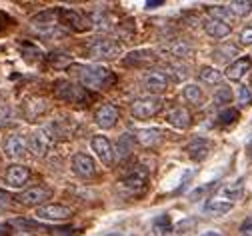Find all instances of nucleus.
I'll return each mask as SVG.
<instances>
[{"mask_svg":"<svg viewBox=\"0 0 252 236\" xmlns=\"http://www.w3.org/2000/svg\"><path fill=\"white\" fill-rule=\"evenodd\" d=\"M228 10L232 12V16H246L252 12V2H230Z\"/></svg>","mask_w":252,"mask_h":236,"instance_id":"473e14b6","label":"nucleus"},{"mask_svg":"<svg viewBox=\"0 0 252 236\" xmlns=\"http://www.w3.org/2000/svg\"><path fill=\"white\" fill-rule=\"evenodd\" d=\"M8 116H10L8 104H6V102H0V124H4V122L8 120Z\"/></svg>","mask_w":252,"mask_h":236,"instance_id":"ea45409f","label":"nucleus"},{"mask_svg":"<svg viewBox=\"0 0 252 236\" xmlns=\"http://www.w3.org/2000/svg\"><path fill=\"white\" fill-rule=\"evenodd\" d=\"M202 236H222V234H220V232H216V230H210V232H204Z\"/></svg>","mask_w":252,"mask_h":236,"instance_id":"c03bdc74","label":"nucleus"},{"mask_svg":"<svg viewBox=\"0 0 252 236\" xmlns=\"http://www.w3.org/2000/svg\"><path fill=\"white\" fill-rule=\"evenodd\" d=\"M118 52H120V44L108 36L92 38L86 44V54L92 60H112L114 56H118Z\"/></svg>","mask_w":252,"mask_h":236,"instance_id":"7ed1b4c3","label":"nucleus"},{"mask_svg":"<svg viewBox=\"0 0 252 236\" xmlns=\"http://www.w3.org/2000/svg\"><path fill=\"white\" fill-rule=\"evenodd\" d=\"M56 14L58 10H48V12H40L38 16L32 18V26L40 32V34H52L56 28Z\"/></svg>","mask_w":252,"mask_h":236,"instance_id":"2eb2a0df","label":"nucleus"},{"mask_svg":"<svg viewBox=\"0 0 252 236\" xmlns=\"http://www.w3.org/2000/svg\"><path fill=\"white\" fill-rule=\"evenodd\" d=\"M218 120H220V124H232L234 120H238V110L236 108H226V110L220 112Z\"/></svg>","mask_w":252,"mask_h":236,"instance_id":"f704fd0d","label":"nucleus"},{"mask_svg":"<svg viewBox=\"0 0 252 236\" xmlns=\"http://www.w3.org/2000/svg\"><path fill=\"white\" fill-rule=\"evenodd\" d=\"M74 74L78 82H82L86 88H92V90H100L106 84L114 82V74L102 64H76Z\"/></svg>","mask_w":252,"mask_h":236,"instance_id":"f257e3e1","label":"nucleus"},{"mask_svg":"<svg viewBox=\"0 0 252 236\" xmlns=\"http://www.w3.org/2000/svg\"><path fill=\"white\" fill-rule=\"evenodd\" d=\"M160 140V130L158 128H144L138 132V142L142 146H154Z\"/></svg>","mask_w":252,"mask_h":236,"instance_id":"bb28decb","label":"nucleus"},{"mask_svg":"<svg viewBox=\"0 0 252 236\" xmlns=\"http://www.w3.org/2000/svg\"><path fill=\"white\" fill-rule=\"evenodd\" d=\"M248 156H250V158H252V140H250V142H248Z\"/></svg>","mask_w":252,"mask_h":236,"instance_id":"a18cd8bd","label":"nucleus"},{"mask_svg":"<svg viewBox=\"0 0 252 236\" xmlns=\"http://www.w3.org/2000/svg\"><path fill=\"white\" fill-rule=\"evenodd\" d=\"M70 214H72V210L62 204H46L36 210V216L40 220H66V218H70Z\"/></svg>","mask_w":252,"mask_h":236,"instance_id":"f8f14e48","label":"nucleus"},{"mask_svg":"<svg viewBox=\"0 0 252 236\" xmlns=\"http://www.w3.org/2000/svg\"><path fill=\"white\" fill-rule=\"evenodd\" d=\"M198 80L206 86H218L222 82V72L216 70L214 66H204V68L198 72Z\"/></svg>","mask_w":252,"mask_h":236,"instance_id":"4be33fe9","label":"nucleus"},{"mask_svg":"<svg viewBox=\"0 0 252 236\" xmlns=\"http://www.w3.org/2000/svg\"><path fill=\"white\" fill-rule=\"evenodd\" d=\"M240 234H242V236H252V216H248V218L240 224Z\"/></svg>","mask_w":252,"mask_h":236,"instance_id":"58836bf2","label":"nucleus"},{"mask_svg":"<svg viewBox=\"0 0 252 236\" xmlns=\"http://www.w3.org/2000/svg\"><path fill=\"white\" fill-rule=\"evenodd\" d=\"M202 26H204V30H206V34H210L212 38H226V36L230 34V30H232L230 24L218 20V18H212V16H208V18L202 22Z\"/></svg>","mask_w":252,"mask_h":236,"instance_id":"f3484780","label":"nucleus"},{"mask_svg":"<svg viewBox=\"0 0 252 236\" xmlns=\"http://www.w3.org/2000/svg\"><path fill=\"white\" fill-rule=\"evenodd\" d=\"M186 154L190 156V160H194V162H202V160H206L208 154H210V142H208L206 138L196 136V138H192L190 142H188Z\"/></svg>","mask_w":252,"mask_h":236,"instance_id":"ddd939ff","label":"nucleus"},{"mask_svg":"<svg viewBox=\"0 0 252 236\" xmlns=\"http://www.w3.org/2000/svg\"><path fill=\"white\" fill-rule=\"evenodd\" d=\"M162 52L168 54V56H172V58H188V56H192V48L188 46L186 42H182V40L170 42L168 46L162 48Z\"/></svg>","mask_w":252,"mask_h":236,"instance_id":"412c9836","label":"nucleus"},{"mask_svg":"<svg viewBox=\"0 0 252 236\" xmlns=\"http://www.w3.org/2000/svg\"><path fill=\"white\" fill-rule=\"evenodd\" d=\"M146 180H148V170H146V166L136 164L132 170L118 182V190H120V194L126 196V198L138 196V194L144 190Z\"/></svg>","mask_w":252,"mask_h":236,"instance_id":"f03ea898","label":"nucleus"},{"mask_svg":"<svg viewBox=\"0 0 252 236\" xmlns=\"http://www.w3.org/2000/svg\"><path fill=\"white\" fill-rule=\"evenodd\" d=\"M114 152H116L118 160L126 158V156L132 152V136H130V134H120V138H118V142H116Z\"/></svg>","mask_w":252,"mask_h":236,"instance_id":"a878e982","label":"nucleus"},{"mask_svg":"<svg viewBox=\"0 0 252 236\" xmlns=\"http://www.w3.org/2000/svg\"><path fill=\"white\" fill-rule=\"evenodd\" d=\"M240 42L242 44H252V24H248V26H244L242 28V32H240Z\"/></svg>","mask_w":252,"mask_h":236,"instance_id":"e433bc0d","label":"nucleus"},{"mask_svg":"<svg viewBox=\"0 0 252 236\" xmlns=\"http://www.w3.org/2000/svg\"><path fill=\"white\" fill-rule=\"evenodd\" d=\"M152 228H154L156 234H160V236L170 234V232H172V220H170V216H168V214H160L158 218L154 220Z\"/></svg>","mask_w":252,"mask_h":236,"instance_id":"c756f323","label":"nucleus"},{"mask_svg":"<svg viewBox=\"0 0 252 236\" xmlns=\"http://www.w3.org/2000/svg\"><path fill=\"white\" fill-rule=\"evenodd\" d=\"M26 148H28V142L24 140L22 134H18V132L10 134V136L6 138V142H4V152L10 158H22L26 154Z\"/></svg>","mask_w":252,"mask_h":236,"instance_id":"4468645a","label":"nucleus"},{"mask_svg":"<svg viewBox=\"0 0 252 236\" xmlns=\"http://www.w3.org/2000/svg\"><path fill=\"white\" fill-rule=\"evenodd\" d=\"M210 16L222 20V22H226V24H230V20L234 18L232 12L228 10V6H212V8H210Z\"/></svg>","mask_w":252,"mask_h":236,"instance_id":"2f4dec72","label":"nucleus"},{"mask_svg":"<svg viewBox=\"0 0 252 236\" xmlns=\"http://www.w3.org/2000/svg\"><path fill=\"white\" fill-rule=\"evenodd\" d=\"M28 148L34 156H44L50 148V136L44 128H36L28 138Z\"/></svg>","mask_w":252,"mask_h":236,"instance_id":"1a4fd4ad","label":"nucleus"},{"mask_svg":"<svg viewBox=\"0 0 252 236\" xmlns=\"http://www.w3.org/2000/svg\"><path fill=\"white\" fill-rule=\"evenodd\" d=\"M54 94H56V98L64 100L68 104H86L88 102V92L70 80H56Z\"/></svg>","mask_w":252,"mask_h":236,"instance_id":"20e7f679","label":"nucleus"},{"mask_svg":"<svg viewBox=\"0 0 252 236\" xmlns=\"http://www.w3.org/2000/svg\"><path fill=\"white\" fill-rule=\"evenodd\" d=\"M144 84L150 92L154 94H158V92H164L168 88V76L164 72H158V70H154V72H148L146 78H144Z\"/></svg>","mask_w":252,"mask_h":236,"instance_id":"6ab92c4d","label":"nucleus"},{"mask_svg":"<svg viewBox=\"0 0 252 236\" xmlns=\"http://www.w3.org/2000/svg\"><path fill=\"white\" fill-rule=\"evenodd\" d=\"M90 146H92L94 152H96V156L102 160V164L110 166L114 162V146L110 144V140L106 136H102V134H96V136L92 138Z\"/></svg>","mask_w":252,"mask_h":236,"instance_id":"6e6552de","label":"nucleus"},{"mask_svg":"<svg viewBox=\"0 0 252 236\" xmlns=\"http://www.w3.org/2000/svg\"><path fill=\"white\" fill-rule=\"evenodd\" d=\"M250 102H252V92H250V88H248L246 84L238 86V104L246 106V104H250Z\"/></svg>","mask_w":252,"mask_h":236,"instance_id":"c9c22d12","label":"nucleus"},{"mask_svg":"<svg viewBox=\"0 0 252 236\" xmlns=\"http://www.w3.org/2000/svg\"><path fill=\"white\" fill-rule=\"evenodd\" d=\"M0 236H8V226L6 224H0Z\"/></svg>","mask_w":252,"mask_h":236,"instance_id":"37998d69","label":"nucleus"},{"mask_svg":"<svg viewBox=\"0 0 252 236\" xmlns=\"http://www.w3.org/2000/svg\"><path fill=\"white\" fill-rule=\"evenodd\" d=\"M162 108V100L156 98V96H146V98H138L132 102L130 106V112L134 118L138 120H146V118H152L160 112Z\"/></svg>","mask_w":252,"mask_h":236,"instance_id":"39448f33","label":"nucleus"},{"mask_svg":"<svg viewBox=\"0 0 252 236\" xmlns=\"http://www.w3.org/2000/svg\"><path fill=\"white\" fill-rule=\"evenodd\" d=\"M250 64H252V60L248 58V56H244V58H238V60H234L232 64H228V68H226V78L228 80H234V82H238L248 70H250Z\"/></svg>","mask_w":252,"mask_h":236,"instance_id":"a211bd4d","label":"nucleus"},{"mask_svg":"<svg viewBox=\"0 0 252 236\" xmlns=\"http://www.w3.org/2000/svg\"><path fill=\"white\" fill-rule=\"evenodd\" d=\"M184 98L188 100L190 104H200L202 102V88L198 84H186L182 90Z\"/></svg>","mask_w":252,"mask_h":236,"instance_id":"c85d7f7f","label":"nucleus"},{"mask_svg":"<svg viewBox=\"0 0 252 236\" xmlns=\"http://www.w3.org/2000/svg\"><path fill=\"white\" fill-rule=\"evenodd\" d=\"M214 60L218 62H228L232 60L234 56H238V46L236 44H222V46H218L214 52H212Z\"/></svg>","mask_w":252,"mask_h":236,"instance_id":"393cba45","label":"nucleus"},{"mask_svg":"<svg viewBox=\"0 0 252 236\" xmlns=\"http://www.w3.org/2000/svg\"><path fill=\"white\" fill-rule=\"evenodd\" d=\"M116 120H118V108H116L114 104H110V102L102 104V106L96 110V114H94V122H96L102 130L112 128V126L116 124Z\"/></svg>","mask_w":252,"mask_h":236,"instance_id":"9d476101","label":"nucleus"},{"mask_svg":"<svg viewBox=\"0 0 252 236\" xmlns=\"http://www.w3.org/2000/svg\"><path fill=\"white\" fill-rule=\"evenodd\" d=\"M230 100H232V90H230V86H226V84L218 86V90L214 92V104H216V106H224V104H230Z\"/></svg>","mask_w":252,"mask_h":236,"instance_id":"7c9ffc66","label":"nucleus"},{"mask_svg":"<svg viewBox=\"0 0 252 236\" xmlns=\"http://www.w3.org/2000/svg\"><path fill=\"white\" fill-rule=\"evenodd\" d=\"M70 168H72V172L80 178H90V176L96 174V164H94V160L88 154H82V152L72 156Z\"/></svg>","mask_w":252,"mask_h":236,"instance_id":"0eeeda50","label":"nucleus"},{"mask_svg":"<svg viewBox=\"0 0 252 236\" xmlns=\"http://www.w3.org/2000/svg\"><path fill=\"white\" fill-rule=\"evenodd\" d=\"M58 14H60V20L64 22L66 26H70L72 30L82 32V30H86V28L90 26L88 20H86V16H84L82 12H78V10H72V8H60Z\"/></svg>","mask_w":252,"mask_h":236,"instance_id":"9b49d317","label":"nucleus"},{"mask_svg":"<svg viewBox=\"0 0 252 236\" xmlns=\"http://www.w3.org/2000/svg\"><path fill=\"white\" fill-rule=\"evenodd\" d=\"M50 196H52V190H50V188L34 186V188H28V190L20 192L16 200L20 202L22 206H40L42 202H46Z\"/></svg>","mask_w":252,"mask_h":236,"instance_id":"423d86ee","label":"nucleus"},{"mask_svg":"<svg viewBox=\"0 0 252 236\" xmlns=\"http://www.w3.org/2000/svg\"><path fill=\"white\" fill-rule=\"evenodd\" d=\"M242 194V180H236V182H230V184H224L222 188H220L218 192V198H222L226 202H232L234 204V200H238Z\"/></svg>","mask_w":252,"mask_h":236,"instance_id":"5701e85b","label":"nucleus"},{"mask_svg":"<svg viewBox=\"0 0 252 236\" xmlns=\"http://www.w3.org/2000/svg\"><path fill=\"white\" fill-rule=\"evenodd\" d=\"M108 236H120V234H108Z\"/></svg>","mask_w":252,"mask_h":236,"instance_id":"49530a36","label":"nucleus"},{"mask_svg":"<svg viewBox=\"0 0 252 236\" xmlns=\"http://www.w3.org/2000/svg\"><path fill=\"white\" fill-rule=\"evenodd\" d=\"M210 188H212V184H206V186H200V188H196L194 192H190V198H192V200H198V198H200V196H202L204 192H208Z\"/></svg>","mask_w":252,"mask_h":236,"instance_id":"a19ab883","label":"nucleus"},{"mask_svg":"<svg viewBox=\"0 0 252 236\" xmlns=\"http://www.w3.org/2000/svg\"><path fill=\"white\" fill-rule=\"evenodd\" d=\"M162 2L160 0H150V2H146V8H154V6H160Z\"/></svg>","mask_w":252,"mask_h":236,"instance_id":"79ce46f5","label":"nucleus"},{"mask_svg":"<svg viewBox=\"0 0 252 236\" xmlns=\"http://www.w3.org/2000/svg\"><path fill=\"white\" fill-rule=\"evenodd\" d=\"M168 122L174 126V128H188L190 126V112H188L186 108H174L170 114H168Z\"/></svg>","mask_w":252,"mask_h":236,"instance_id":"b1692460","label":"nucleus"},{"mask_svg":"<svg viewBox=\"0 0 252 236\" xmlns=\"http://www.w3.org/2000/svg\"><path fill=\"white\" fill-rule=\"evenodd\" d=\"M232 206H234L232 202H226V200H222V198H210V200L206 202L204 210H206L208 214H212V216H222V214L230 212Z\"/></svg>","mask_w":252,"mask_h":236,"instance_id":"aec40b11","label":"nucleus"},{"mask_svg":"<svg viewBox=\"0 0 252 236\" xmlns=\"http://www.w3.org/2000/svg\"><path fill=\"white\" fill-rule=\"evenodd\" d=\"M4 178H6V182H8L12 188H20V186H24L26 180L30 178V170H28L26 166H22V164H12V166H8Z\"/></svg>","mask_w":252,"mask_h":236,"instance_id":"dca6fc26","label":"nucleus"},{"mask_svg":"<svg viewBox=\"0 0 252 236\" xmlns=\"http://www.w3.org/2000/svg\"><path fill=\"white\" fill-rule=\"evenodd\" d=\"M152 58V52L150 50H134L130 52L128 56L124 58V64H128V66H140L144 62H148Z\"/></svg>","mask_w":252,"mask_h":236,"instance_id":"cd10ccee","label":"nucleus"},{"mask_svg":"<svg viewBox=\"0 0 252 236\" xmlns=\"http://www.w3.org/2000/svg\"><path fill=\"white\" fill-rule=\"evenodd\" d=\"M194 220L192 218H184V220H180V222H176L174 226H172V230L176 232V234H184V232H190L192 228H194Z\"/></svg>","mask_w":252,"mask_h":236,"instance_id":"72a5a7b5","label":"nucleus"},{"mask_svg":"<svg viewBox=\"0 0 252 236\" xmlns=\"http://www.w3.org/2000/svg\"><path fill=\"white\" fill-rule=\"evenodd\" d=\"M12 204V196L6 190H0V210H6Z\"/></svg>","mask_w":252,"mask_h":236,"instance_id":"4c0bfd02","label":"nucleus"}]
</instances>
